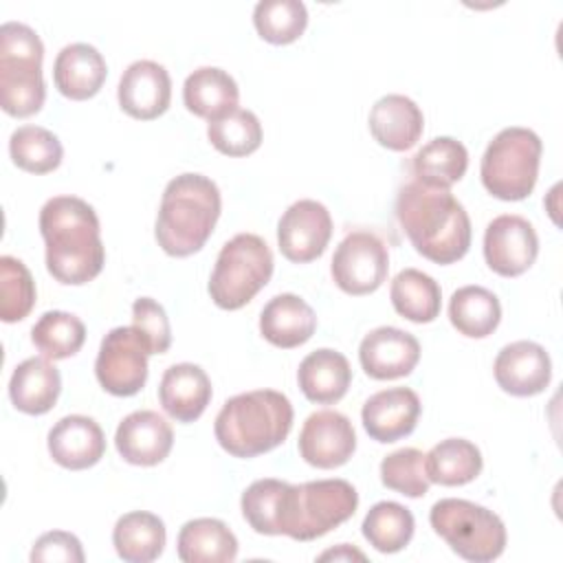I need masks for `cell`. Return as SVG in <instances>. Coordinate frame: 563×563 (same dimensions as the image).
I'll return each instance as SVG.
<instances>
[{
    "label": "cell",
    "instance_id": "6da1fadb",
    "mask_svg": "<svg viewBox=\"0 0 563 563\" xmlns=\"http://www.w3.org/2000/svg\"><path fill=\"white\" fill-rule=\"evenodd\" d=\"M48 273L70 286L95 279L106 262L101 227L95 209L77 196H53L40 211Z\"/></svg>",
    "mask_w": 563,
    "mask_h": 563
},
{
    "label": "cell",
    "instance_id": "7a4b0ae2",
    "mask_svg": "<svg viewBox=\"0 0 563 563\" xmlns=\"http://www.w3.org/2000/svg\"><path fill=\"white\" fill-rule=\"evenodd\" d=\"M396 218L413 249L435 264H453L471 246L468 213L449 189L407 183L396 196Z\"/></svg>",
    "mask_w": 563,
    "mask_h": 563
},
{
    "label": "cell",
    "instance_id": "3957f363",
    "mask_svg": "<svg viewBox=\"0 0 563 563\" xmlns=\"http://www.w3.org/2000/svg\"><path fill=\"white\" fill-rule=\"evenodd\" d=\"M218 185L202 174H180L163 191L156 216V242L174 257H187L205 246L220 218Z\"/></svg>",
    "mask_w": 563,
    "mask_h": 563
},
{
    "label": "cell",
    "instance_id": "277c9868",
    "mask_svg": "<svg viewBox=\"0 0 563 563\" xmlns=\"http://www.w3.org/2000/svg\"><path fill=\"white\" fill-rule=\"evenodd\" d=\"M292 429V405L275 389L229 398L216 416V440L233 457H255L279 446Z\"/></svg>",
    "mask_w": 563,
    "mask_h": 563
},
{
    "label": "cell",
    "instance_id": "5b68a950",
    "mask_svg": "<svg viewBox=\"0 0 563 563\" xmlns=\"http://www.w3.org/2000/svg\"><path fill=\"white\" fill-rule=\"evenodd\" d=\"M358 506L356 488L345 479L288 484L282 490L277 534L312 541L347 521Z\"/></svg>",
    "mask_w": 563,
    "mask_h": 563
},
{
    "label": "cell",
    "instance_id": "8992f818",
    "mask_svg": "<svg viewBox=\"0 0 563 563\" xmlns=\"http://www.w3.org/2000/svg\"><path fill=\"white\" fill-rule=\"evenodd\" d=\"M42 59L44 44L29 24L11 20L0 26V106L7 114L24 119L42 110Z\"/></svg>",
    "mask_w": 563,
    "mask_h": 563
},
{
    "label": "cell",
    "instance_id": "52a82bcc",
    "mask_svg": "<svg viewBox=\"0 0 563 563\" xmlns=\"http://www.w3.org/2000/svg\"><path fill=\"white\" fill-rule=\"evenodd\" d=\"M543 143L530 128L510 125L499 130L486 145L479 176L488 194L499 200H523L532 194L539 176Z\"/></svg>",
    "mask_w": 563,
    "mask_h": 563
},
{
    "label": "cell",
    "instance_id": "ba28073f",
    "mask_svg": "<svg viewBox=\"0 0 563 563\" xmlns=\"http://www.w3.org/2000/svg\"><path fill=\"white\" fill-rule=\"evenodd\" d=\"M273 253L255 233H238L218 253L209 277V295L222 310L246 306L271 279Z\"/></svg>",
    "mask_w": 563,
    "mask_h": 563
},
{
    "label": "cell",
    "instance_id": "9c48e42d",
    "mask_svg": "<svg viewBox=\"0 0 563 563\" xmlns=\"http://www.w3.org/2000/svg\"><path fill=\"white\" fill-rule=\"evenodd\" d=\"M431 528L449 548L473 563H488L506 548V528L499 515L468 499L446 497L431 506Z\"/></svg>",
    "mask_w": 563,
    "mask_h": 563
},
{
    "label": "cell",
    "instance_id": "30bf717a",
    "mask_svg": "<svg viewBox=\"0 0 563 563\" xmlns=\"http://www.w3.org/2000/svg\"><path fill=\"white\" fill-rule=\"evenodd\" d=\"M150 347L132 325L112 328L99 345L95 374L112 396H134L147 380Z\"/></svg>",
    "mask_w": 563,
    "mask_h": 563
},
{
    "label": "cell",
    "instance_id": "8fae6325",
    "mask_svg": "<svg viewBox=\"0 0 563 563\" xmlns=\"http://www.w3.org/2000/svg\"><path fill=\"white\" fill-rule=\"evenodd\" d=\"M389 271L385 242L372 231H350L330 264L334 284L347 295H369L383 286Z\"/></svg>",
    "mask_w": 563,
    "mask_h": 563
},
{
    "label": "cell",
    "instance_id": "7c38bea8",
    "mask_svg": "<svg viewBox=\"0 0 563 563\" xmlns=\"http://www.w3.org/2000/svg\"><path fill=\"white\" fill-rule=\"evenodd\" d=\"M332 238V218L325 205L312 198L292 202L277 224V244L286 260L306 264L323 255Z\"/></svg>",
    "mask_w": 563,
    "mask_h": 563
},
{
    "label": "cell",
    "instance_id": "4fadbf2b",
    "mask_svg": "<svg viewBox=\"0 0 563 563\" xmlns=\"http://www.w3.org/2000/svg\"><path fill=\"white\" fill-rule=\"evenodd\" d=\"M537 255L539 238L526 218L504 213L488 222L484 231V260L490 271L501 277H517L534 264Z\"/></svg>",
    "mask_w": 563,
    "mask_h": 563
},
{
    "label": "cell",
    "instance_id": "5bb4252c",
    "mask_svg": "<svg viewBox=\"0 0 563 563\" xmlns=\"http://www.w3.org/2000/svg\"><path fill=\"white\" fill-rule=\"evenodd\" d=\"M356 451V433L347 416L321 409L306 418L299 433V455L317 468L343 466Z\"/></svg>",
    "mask_w": 563,
    "mask_h": 563
},
{
    "label": "cell",
    "instance_id": "9a60e30c",
    "mask_svg": "<svg viewBox=\"0 0 563 563\" xmlns=\"http://www.w3.org/2000/svg\"><path fill=\"white\" fill-rule=\"evenodd\" d=\"M361 367L369 378L391 380L413 372L420 361V343L411 332L380 325L367 332L358 345Z\"/></svg>",
    "mask_w": 563,
    "mask_h": 563
},
{
    "label": "cell",
    "instance_id": "2e32d148",
    "mask_svg": "<svg viewBox=\"0 0 563 563\" xmlns=\"http://www.w3.org/2000/svg\"><path fill=\"white\" fill-rule=\"evenodd\" d=\"M119 106L125 114L141 121L161 117L172 101V79L163 64L152 59L132 62L119 79Z\"/></svg>",
    "mask_w": 563,
    "mask_h": 563
},
{
    "label": "cell",
    "instance_id": "e0dca14e",
    "mask_svg": "<svg viewBox=\"0 0 563 563\" xmlns=\"http://www.w3.org/2000/svg\"><path fill=\"white\" fill-rule=\"evenodd\" d=\"M493 374L506 394L526 398L541 394L550 385L552 361L543 345L534 341H515L499 350Z\"/></svg>",
    "mask_w": 563,
    "mask_h": 563
},
{
    "label": "cell",
    "instance_id": "ac0fdd59",
    "mask_svg": "<svg viewBox=\"0 0 563 563\" xmlns=\"http://www.w3.org/2000/svg\"><path fill=\"white\" fill-rule=\"evenodd\" d=\"M174 444L172 424L152 409H139L128 413L114 433V446L119 455L136 466L161 464Z\"/></svg>",
    "mask_w": 563,
    "mask_h": 563
},
{
    "label": "cell",
    "instance_id": "d6986e66",
    "mask_svg": "<svg viewBox=\"0 0 563 563\" xmlns=\"http://www.w3.org/2000/svg\"><path fill=\"white\" fill-rule=\"evenodd\" d=\"M420 398L409 387H391L369 396L361 409L367 435L376 442H396L409 435L420 418Z\"/></svg>",
    "mask_w": 563,
    "mask_h": 563
},
{
    "label": "cell",
    "instance_id": "ffe728a7",
    "mask_svg": "<svg viewBox=\"0 0 563 563\" xmlns=\"http://www.w3.org/2000/svg\"><path fill=\"white\" fill-rule=\"evenodd\" d=\"M51 457L70 471L95 466L106 453V435L101 427L81 413H70L57 420L48 431Z\"/></svg>",
    "mask_w": 563,
    "mask_h": 563
},
{
    "label": "cell",
    "instance_id": "44dd1931",
    "mask_svg": "<svg viewBox=\"0 0 563 563\" xmlns=\"http://www.w3.org/2000/svg\"><path fill=\"white\" fill-rule=\"evenodd\" d=\"M158 400L176 422H194L211 400V380L200 365L176 363L161 378Z\"/></svg>",
    "mask_w": 563,
    "mask_h": 563
},
{
    "label": "cell",
    "instance_id": "7402d4cb",
    "mask_svg": "<svg viewBox=\"0 0 563 563\" xmlns=\"http://www.w3.org/2000/svg\"><path fill=\"white\" fill-rule=\"evenodd\" d=\"M108 75V66L103 55L86 42L66 44L53 64V79L57 90L73 99L84 101L95 97Z\"/></svg>",
    "mask_w": 563,
    "mask_h": 563
},
{
    "label": "cell",
    "instance_id": "603a6c76",
    "mask_svg": "<svg viewBox=\"0 0 563 563\" xmlns=\"http://www.w3.org/2000/svg\"><path fill=\"white\" fill-rule=\"evenodd\" d=\"M369 132L387 150L405 152L418 143L424 117L418 103L405 95H385L369 110Z\"/></svg>",
    "mask_w": 563,
    "mask_h": 563
},
{
    "label": "cell",
    "instance_id": "cb8c5ba5",
    "mask_svg": "<svg viewBox=\"0 0 563 563\" xmlns=\"http://www.w3.org/2000/svg\"><path fill=\"white\" fill-rule=\"evenodd\" d=\"M317 330V314L299 295H275L260 314L262 336L282 350L303 345Z\"/></svg>",
    "mask_w": 563,
    "mask_h": 563
},
{
    "label": "cell",
    "instance_id": "d4e9b609",
    "mask_svg": "<svg viewBox=\"0 0 563 563\" xmlns=\"http://www.w3.org/2000/svg\"><path fill=\"white\" fill-rule=\"evenodd\" d=\"M62 391L59 369L46 356H31L22 361L9 380V398L13 407L29 416L51 411Z\"/></svg>",
    "mask_w": 563,
    "mask_h": 563
},
{
    "label": "cell",
    "instance_id": "484cf974",
    "mask_svg": "<svg viewBox=\"0 0 563 563\" xmlns=\"http://www.w3.org/2000/svg\"><path fill=\"white\" fill-rule=\"evenodd\" d=\"M297 380L310 402L332 405L345 396L352 383V367L341 352L319 347L299 363Z\"/></svg>",
    "mask_w": 563,
    "mask_h": 563
},
{
    "label": "cell",
    "instance_id": "4316f807",
    "mask_svg": "<svg viewBox=\"0 0 563 563\" xmlns=\"http://www.w3.org/2000/svg\"><path fill=\"white\" fill-rule=\"evenodd\" d=\"M183 101L189 112L213 121L238 108L240 88L235 79L218 66H200L183 84Z\"/></svg>",
    "mask_w": 563,
    "mask_h": 563
},
{
    "label": "cell",
    "instance_id": "83f0119b",
    "mask_svg": "<svg viewBox=\"0 0 563 563\" xmlns=\"http://www.w3.org/2000/svg\"><path fill=\"white\" fill-rule=\"evenodd\" d=\"M235 556L238 539L220 519L198 517L178 532V559L185 563H231Z\"/></svg>",
    "mask_w": 563,
    "mask_h": 563
},
{
    "label": "cell",
    "instance_id": "f1b7e54d",
    "mask_svg": "<svg viewBox=\"0 0 563 563\" xmlns=\"http://www.w3.org/2000/svg\"><path fill=\"white\" fill-rule=\"evenodd\" d=\"M165 523L158 515L147 510H132L119 517L112 530L117 554L128 563H150L161 556L165 548Z\"/></svg>",
    "mask_w": 563,
    "mask_h": 563
},
{
    "label": "cell",
    "instance_id": "f546056e",
    "mask_svg": "<svg viewBox=\"0 0 563 563\" xmlns=\"http://www.w3.org/2000/svg\"><path fill=\"white\" fill-rule=\"evenodd\" d=\"M466 167L468 152L453 136L431 139L411 158L416 180L433 189H449L466 174Z\"/></svg>",
    "mask_w": 563,
    "mask_h": 563
},
{
    "label": "cell",
    "instance_id": "4dcf8cb0",
    "mask_svg": "<svg viewBox=\"0 0 563 563\" xmlns=\"http://www.w3.org/2000/svg\"><path fill=\"white\" fill-rule=\"evenodd\" d=\"M484 460L479 449L464 438H446L424 453L429 482L442 486H462L482 473Z\"/></svg>",
    "mask_w": 563,
    "mask_h": 563
},
{
    "label": "cell",
    "instance_id": "1f68e13d",
    "mask_svg": "<svg viewBox=\"0 0 563 563\" xmlns=\"http://www.w3.org/2000/svg\"><path fill=\"white\" fill-rule=\"evenodd\" d=\"M449 319L453 328L468 339H484L501 321V303L484 286H462L451 295Z\"/></svg>",
    "mask_w": 563,
    "mask_h": 563
},
{
    "label": "cell",
    "instance_id": "d6a6232c",
    "mask_svg": "<svg viewBox=\"0 0 563 563\" xmlns=\"http://www.w3.org/2000/svg\"><path fill=\"white\" fill-rule=\"evenodd\" d=\"M389 297L394 310L413 323H431L440 314L442 290L431 275L418 268H402L391 282Z\"/></svg>",
    "mask_w": 563,
    "mask_h": 563
},
{
    "label": "cell",
    "instance_id": "836d02e7",
    "mask_svg": "<svg viewBox=\"0 0 563 563\" xmlns=\"http://www.w3.org/2000/svg\"><path fill=\"white\" fill-rule=\"evenodd\" d=\"M363 537L378 552H400L413 537V515L398 501L374 504L363 519Z\"/></svg>",
    "mask_w": 563,
    "mask_h": 563
},
{
    "label": "cell",
    "instance_id": "e575fe53",
    "mask_svg": "<svg viewBox=\"0 0 563 563\" xmlns=\"http://www.w3.org/2000/svg\"><path fill=\"white\" fill-rule=\"evenodd\" d=\"M31 341L46 358H68L81 350L86 341V325L70 312L48 310L31 328Z\"/></svg>",
    "mask_w": 563,
    "mask_h": 563
},
{
    "label": "cell",
    "instance_id": "d590c367",
    "mask_svg": "<svg viewBox=\"0 0 563 563\" xmlns=\"http://www.w3.org/2000/svg\"><path fill=\"white\" fill-rule=\"evenodd\" d=\"M13 163L29 174H48L59 167L64 147L59 139L42 125H20L9 139Z\"/></svg>",
    "mask_w": 563,
    "mask_h": 563
},
{
    "label": "cell",
    "instance_id": "8d00e7d4",
    "mask_svg": "<svg viewBox=\"0 0 563 563\" xmlns=\"http://www.w3.org/2000/svg\"><path fill=\"white\" fill-rule=\"evenodd\" d=\"M211 145L227 156H249L262 143V123L255 112L235 108L207 125Z\"/></svg>",
    "mask_w": 563,
    "mask_h": 563
},
{
    "label": "cell",
    "instance_id": "74e56055",
    "mask_svg": "<svg viewBox=\"0 0 563 563\" xmlns=\"http://www.w3.org/2000/svg\"><path fill=\"white\" fill-rule=\"evenodd\" d=\"M253 24L262 40L290 44L306 31L308 9L301 0H260L253 9Z\"/></svg>",
    "mask_w": 563,
    "mask_h": 563
},
{
    "label": "cell",
    "instance_id": "f35d334b",
    "mask_svg": "<svg viewBox=\"0 0 563 563\" xmlns=\"http://www.w3.org/2000/svg\"><path fill=\"white\" fill-rule=\"evenodd\" d=\"M35 306V282L18 257H0V319L22 321Z\"/></svg>",
    "mask_w": 563,
    "mask_h": 563
},
{
    "label": "cell",
    "instance_id": "ab89813d",
    "mask_svg": "<svg viewBox=\"0 0 563 563\" xmlns=\"http://www.w3.org/2000/svg\"><path fill=\"white\" fill-rule=\"evenodd\" d=\"M380 482L405 497L427 495L431 482L424 468V453L416 446H405L385 455L380 462Z\"/></svg>",
    "mask_w": 563,
    "mask_h": 563
},
{
    "label": "cell",
    "instance_id": "60d3db41",
    "mask_svg": "<svg viewBox=\"0 0 563 563\" xmlns=\"http://www.w3.org/2000/svg\"><path fill=\"white\" fill-rule=\"evenodd\" d=\"M286 482L264 477L255 479L244 493H242V515L249 521V526L260 534H277V512H279V499Z\"/></svg>",
    "mask_w": 563,
    "mask_h": 563
},
{
    "label": "cell",
    "instance_id": "b9f144b4",
    "mask_svg": "<svg viewBox=\"0 0 563 563\" xmlns=\"http://www.w3.org/2000/svg\"><path fill=\"white\" fill-rule=\"evenodd\" d=\"M132 328L150 347V354H163L172 345V328L165 308L152 297H139L132 303Z\"/></svg>",
    "mask_w": 563,
    "mask_h": 563
},
{
    "label": "cell",
    "instance_id": "7bdbcfd3",
    "mask_svg": "<svg viewBox=\"0 0 563 563\" xmlns=\"http://www.w3.org/2000/svg\"><path fill=\"white\" fill-rule=\"evenodd\" d=\"M31 561H64V563H81L84 561V548L81 541L64 530H51L44 532L31 550Z\"/></svg>",
    "mask_w": 563,
    "mask_h": 563
},
{
    "label": "cell",
    "instance_id": "ee69618b",
    "mask_svg": "<svg viewBox=\"0 0 563 563\" xmlns=\"http://www.w3.org/2000/svg\"><path fill=\"white\" fill-rule=\"evenodd\" d=\"M319 559H321V561H325V559H334V561H339V559H347V561L358 559V561H365V554L358 552V550H354V548H350L347 543H341L339 548L323 552Z\"/></svg>",
    "mask_w": 563,
    "mask_h": 563
}]
</instances>
